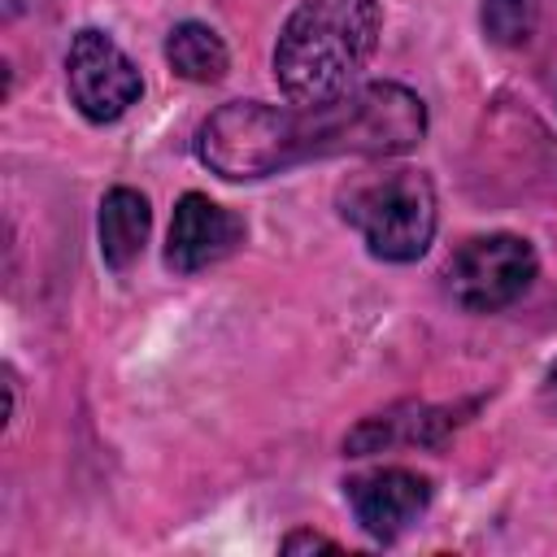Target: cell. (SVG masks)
<instances>
[{
  "label": "cell",
  "instance_id": "cell-8",
  "mask_svg": "<svg viewBox=\"0 0 557 557\" xmlns=\"http://www.w3.org/2000/svg\"><path fill=\"white\" fill-rule=\"evenodd\" d=\"M148 226H152V209L135 187H113L100 200V257L109 270H126L139 261L144 244H148Z\"/></svg>",
  "mask_w": 557,
  "mask_h": 557
},
{
  "label": "cell",
  "instance_id": "cell-6",
  "mask_svg": "<svg viewBox=\"0 0 557 557\" xmlns=\"http://www.w3.org/2000/svg\"><path fill=\"white\" fill-rule=\"evenodd\" d=\"M239 244H244V222L226 205H218L200 191H187L170 218L165 265L178 274H196V270H209L222 257H231Z\"/></svg>",
  "mask_w": 557,
  "mask_h": 557
},
{
  "label": "cell",
  "instance_id": "cell-5",
  "mask_svg": "<svg viewBox=\"0 0 557 557\" xmlns=\"http://www.w3.org/2000/svg\"><path fill=\"white\" fill-rule=\"evenodd\" d=\"M65 91L87 122H117L144 96V78L113 35L83 26L65 48Z\"/></svg>",
  "mask_w": 557,
  "mask_h": 557
},
{
  "label": "cell",
  "instance_id": "cell-10",
  "mask_svg": "<svg viewBox=\"0 0 557 557\" xmlns=\"http://www.w3.org/2000/svg\"><path fill=\"white\" fill-rule=\"evenodd\" d=\"M535 0H483V30L500 48H518L535 30Z\"/></svg>",
  "mask_w": 557,
  "mask_h": 557
},
{
  "label": "cell",
  "instance_id": "cell-9",
  "mask_svg": "<svg viewBox=\"0 0 557 557\" xmlns=\"http://www.w3.org/2000/svg\"><path fill=\"white\" fill-rule=\"evenodd\" d=\"M165 61L178 78L187 83H218L231 65V52L222 44V35L205 22H178L165 35Z\"/></svg>",
  "mask_w": 557,
  "mask_h": 557
},
{
  "label": "cell",
  "instance_id": "cell-1",
  "mask_svg": "<svg viewBox=\"0 0 557 557\" xmlns=\"http://www.w3.org/2000/svg\"><path fill=\"white\" fill-rule=\"evenodd\" d=\"M426 104L400 83H361L322 104L231 100L196 131V157L231 178H265L318 157H396L422 144Z\"/></svg>",
  "mask_w": 557,
  "mask_h": 557
},
{
  "label": "cell",
  "instance_id": "cell-4",
  "mask_svg": "<svg viewBox=\"0 0 557 557\" xmlns=\"http://www.w3.org/2000/svg\"><path fill=\"white\" fill-rule=\"evenodd\" d=\"M535 270H540L535 248L522 235L496 231V235L466 239L448 257L444 283H448L453 305H461L466 313H496V309L513 305L531 287Z\"/></svg>",
  "mask_w": 557,
  "mask_h": 557
},
{
  "label": "cell",
  "instance_id": "cell-7",
  "mask_svg": "<svg viewBox=\"0 0 557 557\" xmlns=\"http://www.w3.org/2000/svg\"><path fill=\"white\" fill-rule=\"evenodd\" d=\"M348 505L370 540H396L431 505V479L405 466H383L348 479Z\"/></svg>",
  "mask_w": 557,
  "mask_h": 557
},
{
  "label": "cell",
  "instance_id": "cell-11",
  "mask_svg": "<svg viewBox=\"0 0 557 557\" xmlns=\"http://www.w3.org/2000/svg\"><path fill=\"white\" fill-rule=\"evenodd\" d=\"M339 544L326 540V535H313V531H292L283 540V553H335Z\"/></svg>",
  "mask_w": 557,
  "mask_h": 557
},
{
  "label": "cell",
  "instance_id": "cell-2",
  "mask_svg": "<svg viewBox=\"0 0 557 557\" xmlns=\"http://www.w3.org/2000/svg\"><path fill=\"white\" fill-rule=\"evenodd\" d=\"M379 30V0H300L274 44V78L283 96L296 104H322L357 87Z\"/></svg>",
  "mask_w": 557,
  "mask_h": 557
},
{
  "label": "cell",
  "instance_id": "cell-3",
  "mask_svg": "<svg viewBox=\"0 0 557 557\" xmlns=\"http://www.w3.org/2000/svg\"><path fill=\"white\" fill-rule=\"evenodd\" d=\"M344 218L379 261L405 265L435 239V187L422 170H383L344 196Z\"/></svg>",
  "mask_w": 557,
  "mask_h": 557
},
{
  "label": "cell",
  "instance_id": "cell-12",
  "mask_svg": "<svg viewBox=\"0 0 557 557\" xmlns=\"http://www.w3.org/2000/svg\"><path fill=\"white\" fill-rule=\"evenodd\" d=\"M22 4H26V0H0V13H4V17H17Z\"/></svg>",
  "mask_w": 557,
  "mask_h": 557
}]
</instances>
